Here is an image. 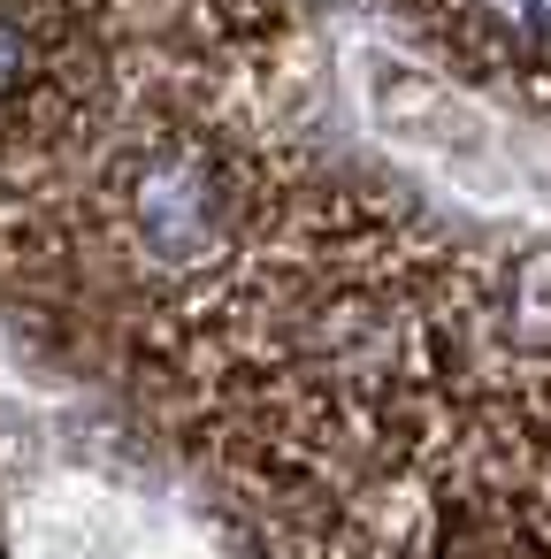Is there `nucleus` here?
<instances>
[{
    "label": "nucleus",
    "mask_w": 551,
    "mask_h": 559,
    "mask_svg": "<svg viewBox=\"0 0 551 559\" xmlns=\"http://www.w3.org/2000/svg\"><path fill=\"white\" fill-rule=\"evenodd\" d=\"M276 559H551V246L314 169L284 230L116 368Z\"/></svg>",
    "instance_id": "nucleus-1"
},
{
    "label": "nucleus",
    "mask_w": 551,
    "mask_h": 559,
    "mask_svg": "<svg viewBox=\"0 0 551 559\" xmlns=\"http://www.w3.org/2000/svg\"><path fill=\"white\" fill-rule=\"evenodd\" d=\"M314 169L322 154L284 123V100H161L47 207L0 307L116 376L131 345L207 307L284 230Z\"/></svg>",
    "instance_id": "nucleus-2"
},
{
    "label": "nucleus",
    "mask_w": 551,
    "mask_h": 559,
    "mask_svg": "<svg viewBox=\"0 0 551 559\" xmlns=\"http://www.w3.org/2000/svg\"><path fill=\"white\" fill-rule=\"evenodd\" d=\"M307 24L299 0H0V292L123 123L192 93L284 100Z\"/></svg>",
    "instance_id": "nucleus-3"
},
{
    "label": "nucleus",
    "mask_w": 551,
    "mask_h": 559,
    "mask_svg": "<svg viewBox=\"0 0 551 559\" xmlns=\"http://www.w3.org/2000/svg\"><path fill=\"white\" fill-rule=\"evenodd\" d=\"M436 70L551 123V0H375Z\"/></svg>",
    "instance_id": "nucleus-4"
},
{
    "label": "nucleus",
    "mask_w": 551,
    "mask_h": 559,
    "mask_svg": "<svg viewBox=\"0 0 551 559\" xmlns=\"http://www.w3.org/2000/svg\"><path fill=\"white\" fill-rule=\"evenodd\" d=\"M299 9H307V16H330V9H368V16H375V0H299Z\"/></svg>",
    "instance_id": "nucleus-5"
},
{
    "label": "nucleus",
    "mask_w": 551,
    "mask_h": 559,
    "mask_svg": "<svg viewBox=\"0 0 551 559\" xmlns=\"http://www.w3.org/2000/svg\"><path fill=\"white\" fill-rule=\"evenodd\" d=\"M0 551H9V498H0Z\"/></svg>",
    "instance_id": "nucleus-6"
}]
</instances>
